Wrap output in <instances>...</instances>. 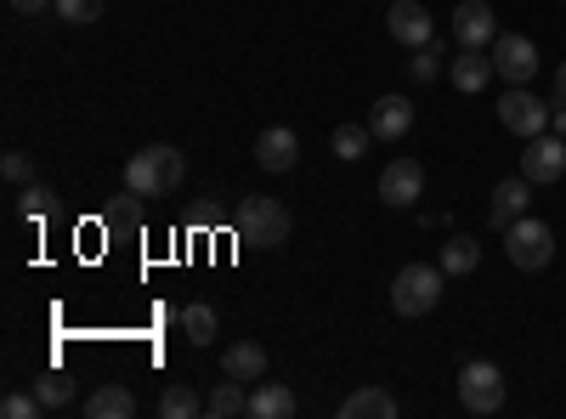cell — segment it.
Instances as JSON below:
<instances>
[{
    "instance_id": "cell-1",
    "label": "cell",
    "mask_w": 566,
    "mask_h": 419,
    "mask_svg": "<svg viewBox=\"0 0 566 419\" xmlns=\"http://www.w3.org/2000/svg\"><path fill=\"white\" fill-rule=\"evenodd\" d=\"M181 176H187L181 148L154 143V148L130 154V165H125V193H130V199H165V193L181 188Z\"/></svg>"
},
{
    "instance_id": "cell-2",
    "label": "cell",
    "mask_w": 566,
    "mask_h": 419,
    "mask_svg": "<svg viewBox=\"0 0 566 419\" xmlns=\"http://www.w3.org/2000/svg\"><path fill=\"white\" fill-rule=\"evenodd\" d=\"M232 227H239V244L250 250H283L290 244V210H283L277 199L255 193V199H239V216H232Z\"/></svg>"
},
{
    "instance_id": "cell-3",
    "label": "cell",
    "mask_w": 566,
    "mask_h": 419,
    "mask_svg": "<svg viewBox=\"0 0 566 419\" xmlns=\"http://www.w3.org/2000/svg\"><path fill=\"white\" fill-rule=\"evenodd\" d=\"M442 266L431 261H408L397 277H391V312L397 317H431L442 306Z\"/></svg>"
},
{
    "instance_id": "cell-4",
    "label": "cell",
    "mask_w": 566,
    "mask_h": 419,
    "mask_svg": "<svg viewBox=\"0 0 566 419\" xmlns=\"http://www.w3.org/2000/svg\"><path fill=\"white\" fill-rule=\"evenodd\" d=\"M504 255L515 272H544L555 261V227L538 221V216H522L504 227Z\"/></svg>"
},
{
    "instance_id": "cell-5",
    "label": "cell",
    "mask_w": 566,
    "mask_h": 419,
    "mask_svg": "<svg viewBox=\"0 0 566 419\" xmlns=\"http://www.w3.org/2000/svg\"><path fill=\"white\" fill-rule=\"evenodd\" d=\"M459 402H464V413H476V419L499 413V408H504V375H499V363L470 357V363L459 368Z\"/></svg>"
},
{
    "instance_id": "cell-6",
    "label": "cell",
    "mask_w": 566,
    "mask_h": 419,
    "mask_svg": "<svg viewBox=\"0 0 566 419\" xmlns=\"http://www.w3.org/2000/svg\"><path fill=\"white\" fill-rule=\"evenodd\" d=\"M499 125L510 136H522V143H527V136H544L549 130V103L538 97L533 85H510L499 97Z\"/></svg>"
},
{
    "instance_id": "cell-7",
    "label": "cell",
    "mask_w": 566,
    "mask_h": 419,
    "mask_svg": "<svg viewBox=\"0 0 566 419\" xmlns=\"http://www.w3.org/2000/svg\"><path fill=\"white\" fill-rule=\"evenodd\" d=\"M488 57H493V74L510 85H533V74H538V45L527 34H499Z\"/></svg>"
},
{
    "instance_id": "cell-8",
    "label": "cell",
    "mask_w": 566,
    "mask_h": 419,
    "mask_svg": "<svg viewBox=\"0 0 566 419\" xmlns=\"http://www.w3.org/2000/svg\"><path fill=\"white\" fill-rule=\"evenodd\" d=\"M522 176L533 181V188H549V181H560V176H566V143H560L555 130H544V136H527Z\"/></svg>"
},
{
    "instance_id": "cell-9",
    "label": "cell",
    "mask_w": 566,
    "mask_h": 419,
    "mask_svg": "<svg viewBox=\"0 0 566 419\" xmlns=\"http://www.w3.org/2000/svg\"><path fill=\"white\" fill-rule=\"evenodd\" d=\"M527 210H533V181L527 176H504L499 188L488 193V227L493 232H504L510 221H522Z\"/></svg>"
},
{
    "instance_id": "cell-10",
    "label": "cell",
    "mask_w": 566,
    "mask_h": 419,
    "mask_svg": "<svg viewBox=\"0 0 566 419\" xmlns=\"http://www.w3.org/2000/svg\"><path fill=\"white\" fill-rule=\"evenodd\" d=\"M419 193H424V165L419 159H391L386 170H380V199L391 205V210H408V205H419Z\"/></svg>"
},
{
    "instance_id": "cell-11",
    "label": "cell",
    "mask_w": 566,
    "mask_h": 419,
    "mask_svg": "<svg viewBox=\"0 0 566 419\" xmlns=\"http://www.w3.org/2000/svg\"><path fill=\"white\" fill-rule=\"evenodd\" d=\"M453 40L476 45V52H488V45L499 40V18H493L488 0H459V7H453Z\"/></svg>"
},
{
    "instance_id": "cell-12",
    "label": "cell",
    "mask_w": 566,
    "mask_h": 419,
    "mask_svg": "<svg viewBox=\"0 0 566 419\" xmlns=\"http://www.w3.org/2000/svg\"><path fill=\"white\" fill-rule=\"evenodd\" d=\"M386 29H391V40H397V45H408V52H419V45H431V34H437L431 12H424L419 0H391V18H386Z\"/></svg>"
},
{
    "instance_id": "cell-13",
    "label": "cell",
    "mask_w": 566,
    "mask_h": 419,
    "mask_svg": "<svg viewBox=\"0 0 566 419\" xmlns=\"http://www.w3.org/2000/svg\"><path fill=\"white\" fill-rule=\"evenodd\" d=\"M295 159H301V136H295L290 125H266V130L255 136V165H261V170L283 176V170H295Z\"/></svg>"
},
{
    "instance_id": "cell-14",
    "label": "cell",
    "mask_w": 566,
    "mask_h": 419,
    "mask_svg": "<svg viewBox=\"0 0 566 419\" xmlns=\"http://www.w3.org/2000/svg\"><path fill=\"white\" fill-rule=\"evenodd\" d=\"M448 80H453V91L476 97V91L493 80V57H488V52H476V45H459V57L448 63Z\"/></svg>"
},
{
    "instance_id": "cell-15",
    "label": "cell",
    "mask_w": 566,
    "mask_h": 419,
    "mask_svg": "<svg viewBox=\"0 0 566 419\" xmlns=\"http://www.w3.org/2000/svg\"><path fill=\"white\" fill-rule=\"evenodd\" d=\"M368 130L380 136V143H397V136L413 130V103L408 97H380L368 108Z\"/></svg>"
},
{
    "instance_id": "cell-16",
    "label": "cell",
    "mask_w": 566,
    "mask_h": 419,
    "mask_svg": "<svg viewBox=\"0 0 566 419\" xmlns=\"http://www.w3.org/2000/svg\"><path fill=\"white\" fill-rule=\"evenodd\" d=\"M295 408H301V397L283 386V380H255V391H250V419H295Z\"/></svg>"
},
{
    "instance_id": "cell-17",
    "label": "cell",
    "mask_w": 566,
    "mask_h": 419,
    "mask_svg": "<svg viewBox=\"0 0 566 419\" xmlns=\"http://www.w3.org/2000/svg\"><path fill=\"white\" fill-rule=\"evenodd\" d=\"M80 413H85V419H130V413H136V397H130V386L108 380V386H97V391L80 402Z\"/></svg>"
},
{
    "instance_id": "cell-18",
    "label": "cell",
    "mask_w": 566,
    "mask_h": 419,
    "mask_svg": "<svg viewBox=\"0 0 566 419\" xmlns=\"http://www.w3.org/2000/svg\"><path fill=\"white\" fill-rule=\"evenodd\" d=\"M340 419H397V397L386 386H357L340 402Z\"/></svg>"
},
{
    "instance_id": "cell-19",
    "label": "cell",
    "mask_w": 566,
    "mask_h": 419,
    "mask_svg": "<svg viewBox=\"0 0 566 419\" xmlns=\"http://www.w3.org/2000/svg\"><path fill=\"white\" fill-rule=\"evenodd\" d=\"M221 375H232V380L255 386V380L266 375V352H261L255 341H232V346L221 352Z\"/></svg>"
},
{
    "instance_id": "cell-20",
    "label": "cell",
    "mask_w": 566,
    "mask_h": 419,
    "mask_svg": "<svg viewBox=\"0 0 566 419\" xmlns=\"http://www.w3.org/2000/svg\"><path fill=\"white\" fill-rule=\"evenodd\" d=\"M205 413H216V419H239V413H250V391H244V380H216V391L205 397Z\"/></svg>"
},
{
    "instance_id": "cell-21",
    "label": "cell",
    "mask_w": 566,
    "mask_h": 419,
    "mask_svg": "<svg viewBox=\"0 0 566 419\" xmlns=\"http://www.w3.org/2000/svg\"><path fill=\"white\" fill-rule=\"evenodd\" d=\"M34 397L45 402V413H63V408H74V397H80V386L63 375V368H45V375L34 380Z\"/></svg>"
},
{
    "instance_id": "cell-22",
    "label": "cell",
    "mask_w": 566,
    "mask_h": 419,
    "mask_svg": "<svg viewBox=\"0 0 566 419\" xmlns=\"http://www.w3.org/2000/svg\"><path fill=\"white\" fill-rule=\"evenodd\" d=\"M476 266H482V244L464 239V232H453V239L442 244V272H448V277H470Z\"/></svg>"
},
{
    "instance_id": "cell-23",
    "label": "cell",
    "mask_w": 566,
    "mask_h": 419,
    "mask_svg": "<svg viewBox=\"0 0 566 419\" xmlns=\"http://www.w3.org/2000/svg\"><path fill=\"white\" fill-rule=\"evenodd\" d=\"M368 143H374V130H368V119L363 125H335V136H328V148H335V159H346V165H357L363 154H368Z\"/></svg>"
},
{
    "instance_id": "cell-24",
    "label": "cell",
    "mask_w": 566,
    "mask_h": 419,
    "mask_svg": "<svg viewBox=\"0 0 566 419\" xmlns=\"http://www.w3.org/2000/svg\"><path fill=\"white\" fill-rule=\"evenodd\" d=\"M159 413H165V419H193V413H205V397H199L193 386L170 380V386H165V397H159Z\"/></svg>"
},
{
    "instance_id": "cell-25",
    "label": "cell",
    "mask_w": 566,
    "mask_h": 419,
    "mask_svg": "<svg viewBox=\"0 0 566 419\" xmlns=\"http://www.w3.org/2000/svg\"><path fill=\"white\" fill-rule=\"evenodd\" d=\"M181 329H187V341H193V346H210L216 341V306L193 301V306L181 312Z\"/></svg>"
},
{
    "instance_id": "cell-26",
    "label": "cell",
    "mask_w": 566,
    "mask_h": 419,
    "mask_svg": "<svg viewBox=\"0 0 566 419\" xmlns=\"http://www.w3.org/2000/svg\"><path fill=\"white\" fill-rule=\"evenodd\" d=\"M52 210H57V193H52V188H40V181L18 188V216H23V221H45Z\"/></svg>"
},
{
    "instance_id": "cell-27",
    "label": "cell",
    "mask_w": 566,
    "mask_h": 419,
    "mask_svg": "<svg viewBox=\"0 0 566 419\" xmlns=\"http://www.w3.org/2000/svg\"><path fill=\"white\" fill-rule=\"evenodd\" d=\"M103 7H108V0H57V18H69V23H97L103 18Z\"/></svg>"
},
{
    "instance_id": "cell-28",
    "label": "cell",
    "mask_w": 566,
    "mask_h": 419,
    "mask_svg": "<svg viewBox=\"0 0 566 419\" xmlns=\"http://www.w3.org/2000/svg\"><path fill=\"white\" fill-rule=\"evenodd\" d=\"M0 413H7V419H34V413H45V402L34 391H7V397H0Z\"/></svg>"
},
{
    "instance_id": "cell-29",
    "label": "cell",
    "mask_w": 566,
    "mask_h": 419,
    "mask_svg": "<svg viewBox=\"0 0 566 419\" xmlns=\"http://www.w3.org/2000/svg\"><path fill=\"white\" fill-rule=\"evenodd\" d=\"M408 74H413L419 85H431V80L442 74V52H437V45H419V52H413V63H408Z\"/></svg>"
},
{
    "instance_id": "cell-30",
    "label": "cell",
    "mask_w": 566,
    "mask_h": 419,
    "mask_svg": "<svg viewBox=\"0 0 566 419\" xmlns=\"http://www.w3.org/2000/svg\"><path fill=\"white\" fill-rule=\"evenodd\" d=\"M0 170H7V181H18V188H29V181H34L29 154H7V159H0Z\"/></svg>"
},
{
    "instance_id": "cell-31",
    "label": "cell",
    "mask_w": 566,
    "mask_h": 419,
    "mask_svg": "<svg viewBox=\"0 0 566 419\" xmlns=\"http://www.w3.org/2000/svg\"><path fill=\"white\" fill-rule=\"evenodd\" d=\"M7 7H12L18 18H40L45 7H57V0H7Z\"/></svg>"
},
{
    "instance_id": "cell-32",
    "label": "cell",
    "mask_w": 566,
    "mask_h": 419,
    "mask_svg": "<svg viewBox=\"0 0 566 419\" xmlns=\"http://www.w3.org/2000/svg\"><path fill=\"white\" fill-rule=\"evenodd\" d=\"M549 130H555L560 143H566V103H555V108H549Z\"/></svg>"
},
{
    "instance_id": "cell-33",
    "label": "cell",
    "mask_w": 566,
    "mask_h": 419,
    "mask_svg": "<svg viewBox=\"0 0 566 419\" xmlns=\"http://www.w3.org/2000/svg\"><path fill=\"white\" fill-rule=\"evenodd\" d=\"M555 103H566V63L555 69Z\"/></svg>"
}]
</instances>
